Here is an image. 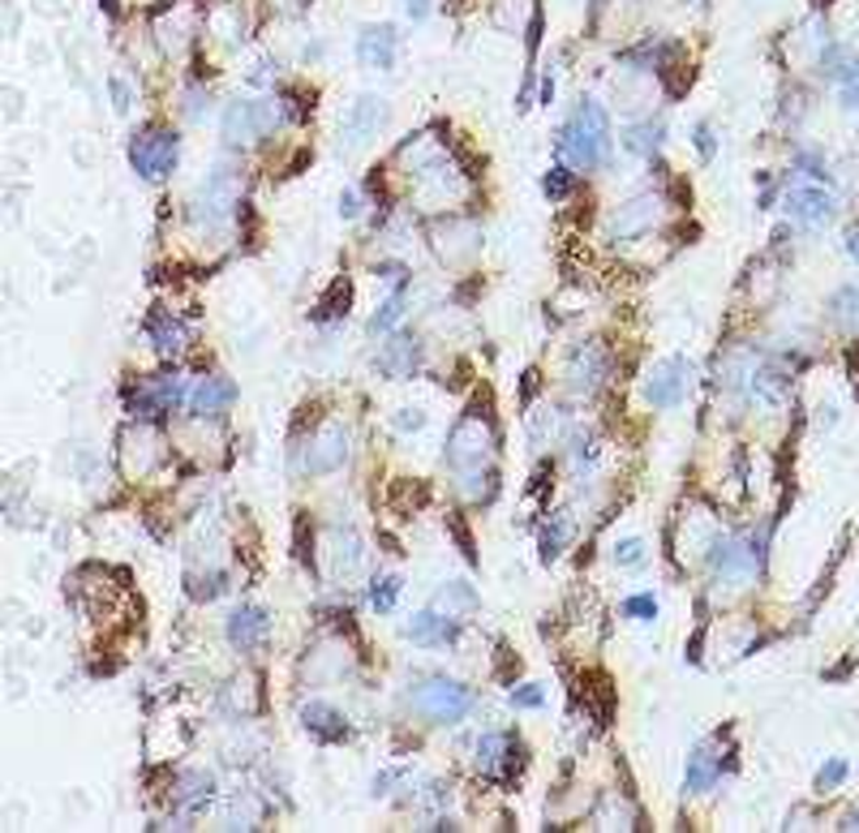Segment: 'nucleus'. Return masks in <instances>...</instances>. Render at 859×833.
Here are the masks:
<instances>
[{
  "instance_id": "obj_1",
  "label": "nucleus",
  "mask_w": 859,
  "mask_h": 833,
  "mask_svg": "<svg viewBox=\"0 0 859 833\" xmlns=\"http://www.w3.org/2000/svg\"><path fill=\"white\" fill-rule=\"evenodd\" d=\"M495 447L499 435L490 426L486 413H464L448 435V469L460 477V491L477 503H490L499 491V473H495Z\"/></svg>"
},
{
  "instance_id": "obj_2",
  "label": "nucleus",
  "mask_w": 859,
  "mask_h": 833,
  "mask_svg": "<svg viewBox=\"0 0 859 833\" xmlns=\"http://www.w3.org/2000/svg\"><path fill=\"white\" fill-rule=\"evenodd\" d=\"M555 150H558V159H567L572 168H585V172L598 168L610 150V121H607V112H602V103L580 99L576 112H572V121L558 130Z\"/></svg>"
},
{
  "instance_id": "obj_3",
  "label": "nucleus",
  "mask_w": 859,
  "mask_h": 833,
  "mask_svg": "<svg viewBox=\"0 0 859 833\" xmlns=\"http://www.w3.org/2000/svg\"><path fill=\"white\" fill-rule=\"evenodd\" d=\"M408 705L430 727H455L473 713V691L448 675H426V679L408 684Z\"/></svg>"
},
{
  "instance_id": "obj_4",
  "label": "nucleus",
  "mask_w": 859,
  "mask_h": 833,
  "mask_svg": "<svg viewBox=\"0 0 859 833\" xmlns=\"http://www.w3.org/2000/svg\"><path fill=\"white\" fill-rule=\"evenodd\" d=\"M284 121V103L280 99H241L224 112V138L233 147H250L258 138L275 134Z\"/></svg>"
},
{
  "instance_id": "obj_5",
  "label": "nucleus",
  "mask_w": 859,
  "mask_h": 833,
  "mask_svg": "<svg viewBox=\"0 0 859 833\" xmlns=\"http://www.w3.org/2000/svg\"><path fill=\"white\" fill-rule=\"evenodd\" d=\"M177 155H181V138H177V130H163V125L134 134V143H129V164L143 181H163L177 168Z\"/></svg>"
},
{
  "instance_id": "obj_6",
  "label": "nucleus",
  "mask_w": 859,
  "mask_h": 833,
  "mask_svg": "<svg viewBox=\"0 0 859 833\" xmlns=\"http://www.w3.org/2000/svg\"><path fill=\"white\" fill-rule=\"evenodd\" d=\"M237 206H241V177H237L233 168H215V172L203 181V190L194 194L190 215H194L199 224H206V228H219V224L233 219Z\"/></svg>"
},
{
  "instance_id": "obj_7",
  "label": "nucleus",
  "mask_w": 859,
  "mask_h": 833,
  "mask_svg": "<svg viewBox=\"0 0 859 833\" xmlns=\"http://www.w3.org/2000/svg\"><path fill=\"white\" fill-rule=\"evenodd\" d=\"M662 215H666L662 194H641V198H632V202H623V206L610 215V241H614V246H632V241L649 237L657 224H662Z\"/></svg>"
},
{
  "instance_id": "obj_8",
  "label": "nucleus",
  "mask_w": 859,
  "mask_h": 833,
  "mask_svg": "<svg viewBox=\"0 0 859 833\" xmlns=\"http://www.w3.org/2000/svg\"><path fill=\"white\" fill-rule=\"evenodd\" d=\"M610 365H614V361H610L607 344H598V340L580 344V348L567 357V387L576 395L602 392L610 379Z\"/></svg>"
},
{
  "instance_id": "obj_9",
  "label": "nucleus",
  "mask_w": 859,
  "mask_h": 833,
  "mask_svg": "<svg viewBox=\"0 0 859 833\" xmlns=\"http://www.w3.org/2000/svg\"><path fill=\"white\" fill-rule=\"evenodd\" d=\"M185 399V383L177 374H155L138 392L129 395V417L138 421H159L168 413H177V404Z\"/></svg>"
},
{
  "instance_id": "obj_10",
  "label": "nucleus",
  "mask_w": 859,
  "mask_h": 833,
  "mask_svg": "<svg viewBox=\"0 0 859 833\" xmlns=\"http://www.w3.org/2000/svg\"><path fill=\"white\" fill-rule=\"evenodd\" d=\"M688 379H692V365L683 357H666V361L649 365V374L641 383L645 404L649 408H675L683 399V392H688Z\"/></svg>"
},
{
  "instance_id": "obj_11",
  "label": "nucleus",
  "mask_w": 859,
  "mask_h": 833,
  "mask_svg": "<svg viewBox=\"0 0 859 833\" xmlns=\"http://www.w3.org/2000/svg\"><path fill=\"white\" fill-rule=\"evenodd\" d=\"M387 116H392L387 99L361 95L353 108L344 112V125H340V147L357 150V147H365V143H374V138H378V130L387 125Z\"/></svg>"
},
{
  "instance_id": "obj_12",
  "label": "nucleus",
  "mask_w": 859,
  "mask_h": 833,
  "mask_svg": "<svg viewBox=\"0 0 859 833\" xmlns=\"http://www.w3.org/2000/svg\"><path fill=\"white\" fill-rule=\"evenodd\" d=\"M787 215L800 224V228H825V224H834V215H838V198L829 194L825 185H791L787 190Z\"/></svg>"
},
{
  "instance_id": "obj_13",
  "label": "nucleus",
  "mask_w": 859,
  "mask_h": 833,
  "mask_svg": "<svg viewBox=\"0 0 859 833\" xmlns=\"http://www.w3.org/2000/svg\"><path fill=\"white\" fill-rule=\"evenodd\" d=\"M473 765L490 783H511L516 778V765H520V743L511 735H499V731L495 735H482L477 747H473Z\"/></svg>"
},
{
  "instance_id": "obj_14",
  "label": "nucleus",
  "mask_w": 859,
  "mask_h": 833,
  "mask_svg": "<svg viewBox=\"0 0 859 833\" xmlns=\"http://www.w3.org/2000/svg\"><path fill=\"white\" fill-rule=\"evenodd\" d=\"M344 460H349V435H344V426L327 421L323 430H314V435H309V442H305L302 469L318 477V473H336Z\"/></svg>"
},
{
  "instance_id": "obj_15",
  "label": "nucleus",
  "mask_w": 859,
  "mask_h": 833,
  "mask_svg": "<svg viewBox=\"0 0 859 833\" xmlns=\"http://www.w3.org/2000/svg\"><path fill=\"white\" fill-rule=\"evenodd\" d=\"M722 778V739L709 735L701 739L697 747H692V756H688V769H683V790H692V795H705L713 790Z\"/></svg>"
},
{
  "instance_id": "obj_16",
  "label": "nucleus",
  "mask_w": 859,
  "mask_h": 833,
  "mask_svg": "<svg viewBox=\"0 0 859 833\" xmlns=\"http://www.w3.org/2000/svg\"><path fill=\"white\" fill-rule=\"evenodd\" d=\"M374 370L383 379H412L421 370V340L417 336H392V340L378 348Z\"/></svg>"
},
{
  "instance_id": "obj_17",
  "label": "nucleus",
  "mask_w": 859,
  "mask_h": 833,
  "mask_svg": "<svg viewBox=\"0 0 859 833\" xmlns=\"http://www.w3.org/2000/svg\"><path fill=\"white\" fill-rule=\"evenodd\" d=\"M396 48H400V35H396V26H361V35H357V60L365 65V69H392L396 65Z\"/></svg>"
},
{
  "instance_id": "obj_18",
  "label": "nucleus",
  "mask_w": 859,
  "mask_h": 833,
  "mask_svg": "<svg viewBox=\"0 0 859 833\" xmlns=\"http://www.w3.org/2000/svg\"><path fill=\"white\" fill-rule=\"evenodd\" d=\"M211 795H215V774H206V769H185V774L177 778V790H172V803H177V812H181L177 821L203 817Z\"/></svg>"
},
{
  "instance_id": "obj_19",
  "label": "nucleus",
  "mask_w": 859,
  "mask_h": 833,
  "mask_svg": "<svg viewBox=\"0 0 859 833\" xmlns=\"http://www.w3.org/2000/svg\"><path fill=\"white\" fill-rule=\"evenodd\" d=\"M228 644L237 649V653H253L267 632H271V619H267V610L262 606H237L233 615H228Z\"/></svg>"
},
{
  "instance_id": "obj_20",
  "label": "nucleus",
  "mask_w": 859,
  "mask_h": 833,
  "mask_svg": "<svg viewBox=\"0 0 859 833\" xmlns=\"http://www.w3.org/2000/svg\"><path fill=\"white\" fill-rule=\"evenodd\" d=\"M302 727L314 743H340L349 735V722L340 718V709H331L327 700H309L302 705Z\"/></svg>"
},
{
  "instance_id": "obj_21",
  "label": "nucleus",
  "mask_w": 859,
  "mask_h": 833,
  "mask_svg": "<svg viewBox=\"0 0 859 833\" xmlns=\"http://www.w3.org/2000/svg\"><path fill=\"white\" fill-rule=\"evenodd\" d=\"M405 637L412 640V644H426V649L452 644V640L460 637V619H455V615H439V610H421V615L405 628Z\"/></svg>"
},
{
  "instance_id": "obj_22",
  "label": "nucleus",
  "mask_w": 859,
  "mask_h": 833,
  "mask_svg": "<svg viewBox=\"0 0 859 833\" xmlns=\"http://www.w3.org/2000/svg\"><path fill=\"white\" fill-rule=\"evenodd\" d=\"M233 399H237V383L224 379V374L203 379V383L194 387V395H190V404H194L199 417H224V413L233 408Z\"/></svg>"
},
{
  "instance_id": "obj_23",
  "label": "nucleus",
  "mask_w": 859,
  "mask_h": 833,
  "mask_svg": "<svg viewBox=\"0 0 859 833\" xmlns=\"http://www.w3.org/2000/svg\"><path fill=\"white\" fill-rule=\"evenodd\" d=\"M147 336H151V344L163 352V357H177V352L190 344V327H185L172 309H155L151 318H147Z\"/></svg>"
},
{
  "instance_id": "obj_24",
  "label": "nucleus",
  "mask_w": 859,
  "mask_h": 833,
  "mask_svg": "<svg viewBox=\"0 0 859 833\" xmlns=\"http://www.w3.org/2000/svg\"><path fill=\"white\" fill-rule=\"evenodd\" d=\"M829 318H834L847 336H859V284H843L838 293L829 296Z\"/></svg>"
},
{
  "instance_id": "obj_25",
  "label": "nucleus",
  "mask_w": 859,
  "mask_h": 833,
  "mask_svg": "<svg viewBox=\"0 0 859 833\" xmlns=\"http://www.w3.org/2000/svg\"><path fill=\"white\" fill-rule=\"evenodd\" d=\"M666 143V125L662 121H645V125H632L628 134H623V147L632 150V155H645V159H654L657 150Z\"/></svg>"
},
{
  "instance_id": "obj_26",
  "label": "nucleus",
  "mask_w": 859,
  "mask_h": 833,
  "mask_svg": "<svg viewBox=\"0 0 859 833\" xmlns=\"http://www.w3.org/2000/svg\"><path fill=\"white\" fill-rule=\"evenodd\" d=\"M405 318V284L396 289V293L387 296L378 309H374V318H370V336H387L396 323Z\"/></svg>"
},
{
  "instance_id": "obj_27",
  "label": "nucleus",
  "mask_w": 859,
  "mask_h": 833,
  "mask_svg": "<svg viewBox=\"0 0 859 833\" xmlns=\"http://www.w3.org/2000/svg\"><path fill=\"white\" fill-rule=\"evenodd\" d=\"M567 533H572L567 516H563V511H555V516H551V525L542 529V563H555L558 554H563V545H567Z\"/></svg>"
},
{
  "instance_id": "obj_28",
  "label": "nucleus",
  "mask_w": 859,
  "mask_h": 833,
  "mask_svg": "<svg viewBox=\"0 0 859 833\" xmlns=\"http://www.w3.org/2000/svg\"><path fill=\"white\" fill-rule=\"evenodd\" d=\"M567 435V413L563 408H551V417H533V442L538 447H551Z\"/></svg>"
},
{
  "instance_id": "obj_29",
  "label": "nucleus",
  "mask_w": 859,
  "mask_h": 833,
  "mask_svg": "<svg viewBox=\"0 0 859 833\" xmlns=\"http://www.w3.org/2000/svg\"><path fill=\"white\" fill-rule=\"evenodd\" d=\"M361 567V541H357V533H340L336 538V572H357Z\"/></svg>"
},
{
  "instance_id": "obj_30",
  "label": "nucleus",
  "mask_w": 859,
  "mask_h": 833,
  "mask_svg": "<svg viewBox=\"0 0 859 833\" xmlns=\"http://www.w3.org/2000/svg\"><path fill=\"white\" fill-rule=\"evenodd\" d=\"M396 597H400V576H378L374 588H370V606H374L378 615H387V610L396 606Z\"/></svg>"
},
{
  "instance_id": "obj_31",
  "label": "nucleus",
  "mask_w": 859,
  "mask_h": 833,
  "mask_svg": "<svg viewBox=\"0 0 859 833\" xmlns=\"http://www.w3.org/2000/svg\"><path fill=\"white\" fill-rule=\"evenodd\" d=\"M434 606H448V615H452V606H464V610H473V606H477V593L464 585V581H452V585L439 588Z\"/></svg>"
},
{
  "instance_id": "obj_32",
  "label": "nucleus",
  "mask_w": 859,
  "mask_h": 833,
  "mask_svg": "<svg viewBox=\"0 0 859 833\" xmlns=\"http://www.w3.org/2000/svg\"><path fill=\"white\" fill-rule=\"evenodd\" d=\"M834 87H838V95H843V103L851 108V112H859V60L851 56V65L834 78Z\"/></svg>"
},
{
  "instance_id": "obj_33",
  "label": "nucleus",
  "mask_w": 859,
  "mask_h": 833,
  "mask_svg": "<svg viewBox=\"0 0 859 833\" xmlns=\"http://www.w3.org/2000/svg\"><path fill=\"white\" fill-rule=\"evenodd\" d=\"M598 442L594 439H576V447H572V469H576V477L585 482V473H594L598 469Z\"/></svg>"
},
{
  "instance_id": "obj_34",
  "label": "nucleus",
  "mask_w": 859,
  "mask_h": 833,
  "mask_svg": "<svg viewBox=\"0 0 859 833\" xmlns=\"http://www.w3.org/2000/svg\"><path fill=\"white\" fill-rule=\"evenodd\" d=\"M847 783V761L843 756H834L829 765H821V774H816V790L825 795V790H838V786Z\"/></svg>"
},
{
  "instance_id": "obj_35",
  "label": "nucleus",
  "mask_w": 859,
  "mask_h": 833,
  "mask_svg": "<svg viewBox=\"0 0 859 833\" xmlns=\"http://www.w3.org/2000/svg\"><path fill=\"white\" fill-rule=\"evenodd\" d=\"M572 185H576V177H572L563 164H558V168H551V172L542 177V190H546L551 198H567V194H572Z\"/></svg>"
},
{
  "instance_id": "obj_36",
  "label": "nucleus",
  "mask_w": 859,
  "mask_h": 833,
  "mask_svg": "<svg viewBox=\"0 0 859 833\" xmlns=\"http://www.w3.org/2000/svg\"><path fill=\"white\" fill-rule=\"evenodd\" d=\"M623 615H632V619H641V623H649V619H657V601H654V593H636V597H628V601H623Z\"/></svg>"
},
{
  "instance_id": "obj_37",
  "label": "nucleus",
  "mask_w": 859,
  "mask_h": 833,
  "mask_svg": "<svg viewBox=\"0 0 859 833\" xmlns=\"http://www.w3.org/2000/svg\"><path fill=\"white\" fill-rule=\"evenodd\" d=\"M641 559H645V541L641 538H623L614 545V563H619V567H636Z\"/></svg>"
},
{
  "instance_id": "obj_38",
  "label": "nucleus",
  "mask_w": 859,
  "mask_h": 833,
  "mask_svg": "<svg viewBox=\"0 0 859 833\" xmlns=\"http://www.w3.org/2000/svg\"><path fill=\"white\" fill-rule=\"evenodd\" d=\"M511 705H516V709H542V705H546V691L538 684H520V687H511Z\"/></svg>"
},
{
  "instance_id": "obj_39",
  "label": "nucleus",
  "mask_w": 859,
  "mask_h": 833,
  "mask_svg": "<svg viewBox=\"0 0 859 833\" xmlns=\"http://www.w3.org/2000/svg\"><path fill=\"white\" fill-rule=\"evenodd\" d=\"M795 168H804L816 185H821V181H829V164H825L821 155H812V150H800V155H795Z\"/></svg>"
},
{
  "instance_id": "obj_40",
  "label": "nucleus",
  "mask_w": 859,
  "mask_h": 833,
  "mask_svg": "<svg viewBox=\"0 0 859 833\" xmlns=\"http://www.w3.org/2000/svg\"><path fill=\"white\" fill-rule=\"evenodd\" d=\"M421 426H426V413H421V408H400V413H396V430H405L408 435V430H421Z\"/></svg>"
},
{
  "instance_id": "obj_41",
  "label": "nucleus",
  "mask_w": 859,
  "mask_h": 833,
  "mask_svg": "<svg viewBox=\"0 0 859 833\" xmlns=\"http://www.w3.org/2000/svg\"><path fill=\"white\" fill-rule=\"evenodd\" d=\"M692 138H697V150H701V155L709 159V155H713V130H709L705 121H701V125L692 130Z\"/></svg>"
},
{
  "instance_id": "obj_42",
  "label": "nucleus",
  "mask_w": 859,
  "mask_h": 833,
  "mask_svg": "<svg viewBox=\"0 0 859 833\" xmlns=\"http://www.w3.org/2000/svg\"><path fill=\"white\" fill-rule=\"evenodd\" d=\"M340 215H344V219H357V215H361V198H357L353 190L340 194Z\"/></svg>"
},
{
  "instance_id": "obj_43",
  "label": "nucleus",
  "mask_w": 859,
  "mask_h": 833,
  "mask_svg": "<svg viewBox=\"0 0 859 833\" xmlns=\"http://www.w3.org/2000/svg\"><path fill=\"white\" fill-rule=\"evenodd\" d=\"M405 13L412 22H426V13H430V0H405Z\"/></svg>"
},
{
  "instance_id": "obj_44",
  "label": "nucleus",
  "mask_w": 859,
  "mask_h": 833,
  "mask_svg": "<svg viewBox=\"0 0 859 833\" xmlns=\"http://www.w3.org/2000/svg\"><path fill=\"white\" fill-rule=\"evenodd\" d=\"M203 91H199V87H194V91H190V95H185V112H190V116H203Z\"/></svg>"
},
{
  "instance_id": "obj_45",
  "label": "nucleus",
  "mask_w": 859,
  "mask_h": 833,
  "mask_svg": "<svg viewBox=\"0 0 859 833\" xmlns=\"http://www.w3.org/2000/svg\"><path fill=\"white\" fill-rule=\"evenodd\" d=\"M816 426H821V430H834V426H838V413H834V408H821Z\"/></svg>"
},
{
  "instance_id": "obj_46",
  "label": "nucleus",
  "mask_w": 859,
  "mask_h": 833,
  "mask_svg": "<svg viewBox=\"0 0 859 833\" xmlns=\"http://www.w3.org/2000/svg\"><path fill=\"white\" fill-rule=\"evenodd\" d=\"M843 249H847V254H851V258H856V262H859V228H851V233H847V241H843Z\"/></svg>"
},
{
  "instance_id": "obj_47",
  "label": "nucleus",
  "mask_w": 859,
  "mask_h": 833,
  "mask_svg": "<svg viewBox=\"0 0 859 833\" xmlns=\"http://www.w3.org/2000/svg\"><path fill=\"white\" fill-rule=\"evenodd\" d=\"M843 830H859V808H851V812H847V821H843Z\"/></svg>"
}]
</instances>
